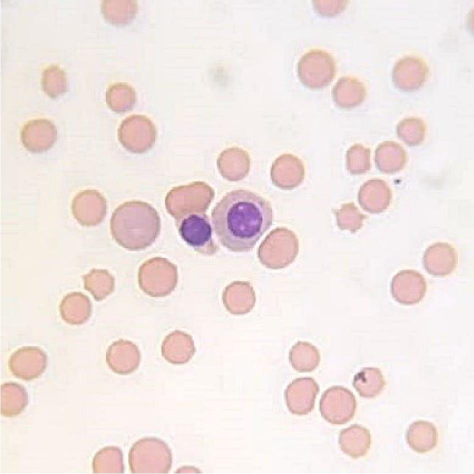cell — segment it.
Listing matches in <instances>:
<instances>
[{"mask_svg":"<svg viewBox=\"0 0 474 474\" xmlns=\"http://www.w3.org/2000/svg\"><path fill=\"white\" fill-rule=\"evenodd\" d=\"M211 222L223 247L234 252L249 251L272 225V206L257 193L234 190L214 207Z\"/></svg>","mask_w":474,"mask_h":474,"instance_id":"cell-1","label":"cell"},{"mask_svg":"<svg viewBox=\"0 0 474 474\" xmlns=\"http://www.w3.org/2000/svg\"><path fill=\"white\" fill-rule=\"evenodd\" d=\"M128 461L133 473H167L171 468L173 456L164 441L157 437H145L132 445Z\"/></svg>","mask_w":474,"mask_h":474,"instance_id":"cell-2","label":"cell"},{"mask_svg":"<svg viewBox=\"0 0 474 474\" xmlns=\"http://www.w3.org/2000/svg\"><path fill=\"white\" fill-rule=\"evenodd\" d=\"M181 238L200 254L212 255L219 250L213 238V228L208 216L202 212L185 213L177 223Z\"/></svg>","mask_w":474,"mask_h":474,"instance_id":"cell-3","label":"cell"},{"mask_svg":"<svg viewBox=\"0 0 474 474\" xmlns=\"http://www.w3.org/2000/svg\"><path fill=\"white\" fill-rule=\"evenodd\" d=\"M336 65L333 57L321 50H313L304 54L297 64V74L306 87L319 89L328 86L333 80Z\"/></svg>","mask_w":474,"mask_h":474,"instance_id":"cell-4","label":"cell"},{"mask_svg":"<svg viewBox=\"0 0 474 474\" xmlns=\"http://www.w3.org/2000/svg\"><path fill=\"white\" fill-rule=\"evenodd\" d=\"M118 137L121 145L127 151L137 154L145 153L155 144L157 130L153 121L148 117L133 114L125 118L120 124Z\"/></svg>","mask_w":474,"mask_h":474,"instance_id":"cell-5","label":"cell"},{"mask_svg":"<svg viewBox=\"0 0 474 474\" xmlns=\"http://www.w3.org/2000/svg\"><path fill=\"white\" fill-rule=\"evenodd\" d=\"M357 408L355 396L348 389L340 386H332L322 394L319 401L321 416L328 422L344 424L351 420Z\"/></svg>","mask_w":474,"mask_h":474,"instance_id":"cell-6","label":"cell"},{"mask_svg":"<svg viewBox=\"0 0 474 474\" xmlns=\"http://www.w3.org/2000/svg\"><path fill=\"white\" fill-rule=\"evenodd\" d=\"M47 363L48 356L43 349L36 346H24L10 356L9 367L15 376L29 381L41 376Z\"/></svg>","mask_w":474,"mask_h":474,"instance_id":"cell-7","label":"cell"},{"mask_svg":"<svg viewBox=\"0 0 474 474\" xmlns=\"http://www.w3.org/2000/svg\"><path fill=\"white\" fill-rule=\"evenodd\" d=\"M390 290L392 297L399 304L415 305L424 297L427 284L423 276L418 271L404 270L392 278Z\"/></svg>","mask_w":474,"mask_h":474,"instance_id":"cell-8","label":"cell"},{"mask_svg":"<svg viewBox=\"0 0 474 474\" xmlns=\"http://www.w3.org/2000/svg\"><path fill=\"white\" fill-rule=\"evenodd\" d=\"M428 76V68L425 62L415 56H406L395 64L392 79L395 86L406 92L414 91L421 88Z\"/></svg>","mask_w":474,"mask_h":474,"instance_id":"cell-9","label":"cell"},{"mask_svg":"<svg viewBox=\"0 0 474 474\" xmlns=\"http://www.w3.org/2000/svg\"><path fill=\"white\" fill-rule=\"evenodd\" d=\"M319 390L318 384L311 377H300L293 380L286 387L285 400L290 412L293 414H307L313 409Z\"/></svg>","mask_w":474,"mask_h":474,"instance_id":"cell-10","label":"cell"},{"mask_svg":"<svg viewBox=\"0 0 474 474\" xmlns=\"http://www.w3.org/2000/svg\"><path fill=\"white\" fill-rule=\"evenodd\" d=\"M57 138V130L54 124L45 119H38L26 122L21 132L23 146L33 153H41L51 149Z\"/></svg>","mask_w":474,"mask_h":474,"instance_id":"cell-11","label":"cell"},{"mask_svg":"<svg viewBox=\"0 0 474 474\" xmlns=\"http://www.w3.org/2000/svg\"><path fill=\"white\" fill-rule=\"evenodd\" d=\"M71 210L79 224L85 226H93L100 222L103 217L106 200L96 190H84L74 197Z\"/></svg>","mask_w":474,"mask_h":474,"instance_id":"cell-12","label":"cell"},{"mask_svg":"<svg viewBox=\"0 0 474 474\" xmlns=\"http://www.w3.org/2000/svg\"><path fill=\"white\" fill-rule=\"evenodd\" d=\"M141 354L138 347L133 342L123 339L113 342L106 352V362L115 373L126 375L133 373L139 367Z\"/></svg>","mask_w":474,"mask_h":474,"instance_id":"cell-13","label":"cell"},{"mask_svg":"<svg viewBox=\"0 0 474 474\" xmlns=\"http://www.w3.org/2000/svg\"><path fill=\"white\" fill-rule=\"evenodd\" d=\"M423 265L430 274L444 277L450 274L455 269L458 255L455 249L450 244L438 242L429 246L422 258Z\"/></svg>","mask_w":474,"mask_h":474,"instance_id":"cell-14","label":"cell"},{"mask_svg":"<svg viewBox=\"0 0 474 474\" xmlns=\"http://www.w3.org/2000/svg\"><path fill=\"white\" fill-rule=\"evenodd\" d=\"M391 199L392 192L389 186L380 179L368 180L360 187L358 193V202L361 207L373 214L386 210Z\"/></svg>","mask_w":474,"mask_h":474,"instance_id":"cell-15","label":"cell"},{"mask_svg":"<svg viewBox=\"0 0 474 474\" xmlns=\"http://www.w3.org/2000/svg\"><path fill=\"white\" fill-rule=\"evenodd\" d=\"M161 352L163 357L169 363L184 364L191 359L196 352V347L190 334L176 330L165 337Z\"/></svg>","mask_w":474,"mask_h":474,"instance_id":"cell-16","label":"cell"},{"mask_svg":"<svg viewBox=\"0 0 474 474\" xmlns=\"http://www.w3.org/2000/svg\"><path fill=\"white\" fill-rule=\"evenodd\" d=\"M59 312L63 320L67 324L81 325L91 317L92 304L85 294L80 292H71L65 295L61 301Z\"/></svg>","mask_w":474,"mask_h":474,"instance_id":"cell-17","label":"cell"},{"mask_svg":"<svg viewBox=\"0 0 474 474\" xmlns=\"http://www.w3.org/2000/svg\"><path fill=\"white\" fill-rule=\"evenodd\" d=\"M273 178L279 186L293 189L300 185L305 176L302 161L297 156L283 155L276 161L273 167Z\"/></svg>","mask_w":474,"mask_h":474,"instance_id":"cell-18","label":"cell"},{"mask_svg":"<svg viewBox=\"0 0 474 474\" xmlns=\"http://www.w3.org/2000/svg\"><path fill=\"white\" fill-rule=\"evenodd\" d=\"M226 309L236 315H245L254 308L256 301L253 289L245 283L237 282L227 287L223 294Z\"/></svg>","mask_w":474,"mask_h":474,"instance_id":"cell-19","label":"cell"},{"mask_svg":"<svg viewBox=\"0 0 474 474\" xmlns=\"http://www.w3.org/2000/svg\"><path fill=\"white\" fill-rule=\"evenodd\" d=\"M142 290L153 297L168 295L174 290L178 281L177 273L173 270L144 271L139 275Z\"/></svg>","mask_w":474,"mask_h":474,"instance_id":"cell-20","label":"cell"},{"mask_svg":"<svg viewBox=\"0 0 474 474\" xmlns=\"http://www.w3.org/2000/svg\"><path fill=\"white\" fill-rule=\"evenodd\" d=\"M335 104L343 109H351L360 105L365 100L366 90L358 79L344 77L339 79L332 90Z\"/></svg>","mask_w":474,"mask_h":474,"instance_id":"cell-21","label":"cell"},{"mask_svg":"<svg viewBox=\"0 0 474 474\" xmlns=\"http://www.w3.org/2000/svg\"><path fill=\"white\" fill-rule=\"evenodd\" d=\"M338 443L341 450L353 458L366 454L371 444L369 430L361 425L352 424L343 429L339 434Z\"/></svg>","mask_w":474,"mask_h":474,"instance_id":"cell-22","label":"cell"},{"mask_svg":"<svg viewBox=\"0 0 474 474\" xmlns=\"http://www.w3.org/2000/svg\"><path fill=\"white\" fill-rule=\"evenodd\" d=\"M405 150L398 143L384 141L375 151L374 162L376 168L384 173H394L403 169L407 161Z\"/></svg>","mask_w":474,"mask_h":474,"instance_id":"cell-23","label":"cell"},{"mask_svg":"<svg viewBox=\"0 0 474 474\" xmlns=\"http://www.w3.org/2000/svg\"><path fill=\"white\" fill-rule=\"evenodd\" d=\"M406 438L407 443L414 451L425 453L431 450L436 445L438 434L435 426L425 420H417L408 427Z\"/></svg>","mask_w":474,"mask_h":474,"instance_id":"cell-24","label":"cell"},{"mask_svg":"<svg viewBox=\"0 0 474 474\" xmlns=\"http://www.w3.org/2000/svg\"><path fill=\"white\" fill-rule=\"evenodd\" d=\"M28 403V394L25 387L19 383L6 382L1 386V412L6 417L21 414Z\"/></svg>","mask_w":474,"mask_h":474,"instance_id":"cell-25","label":"cell"},{"mask_svg":"<svg viewBox=\"0 0 474 474\" xmlns=\"http://www.w3.org/2000/svg\"><path fill=\"white\" fill-rule=\"evenodd\" d=\"M352 385L359 395L365 398H373L383 390L385 381L379 368H362L354 376Z\"/></svg>","mask_w":474,"mask_h":474,"instance_id":"cell-26","label":"cell"},{"mask_svg":"<svg viewBox=\"0 0 474 474\" xmlns=\"http://www.w3.org/2000/svg\"><path fill=\"white\" fill-rule=\"evenodd\" d=\"M138 10L135 1H103L102 12L109 23L118 26L130 24L135 19Z\"/></svg>","mask_w":474,"mask_h":474,"instance_id":"cell-27","label":"cell"},{"mask_svg":"<svg viewBox=\"0 0 474 474\" xmlns=\"http://www.w3.org/2000/svg\"><path fill=\"white\" fill-rule=\"evenodd\" d=\"M289 358L292 367L300 372L313 371L320 362L318 349L306 342L299 341L293 345L290 349Z\"/></svg>","mask_w":474,"mask_h":474,"instance_id":"cell-28","label":"cell"},{"mask_svg":"<svg viewBox=\"0 0 474 474\" xmlns=\"http://www.w3.org/2000/svg\"><path fill=\"white\" fill-rule=\"evenodd\" d=\"M106 103L114 112H129L135 105L137 96L134 88L126 83H117L109 87L106 92Z\"/></svg>","mask_w":474,"mask_h":474,"instance_id":"cell-29","label":"cell"},{"mask_svg":"<svg viewBox=\"0 0 474 474\" xmlns=\"http://www.w3.org/2000/svg\"><path fill=\"white\" fill-rule=\"evenodd\" d=\"M123 453L118 447L109 446L98 451L93 459V472L122 473L124 472Z\"/></svg>","mask_w":474,"mask_h":474,"instance_id":"cell-30","label":"cell"},{"mask_svg":"<svg viewBox=\"0 0 474 474\" xmlns=\"http://www.w3.org/2000/svg\"><path fill=\"white\" fill-rule=\"evenodd\" d=\"M84 288L97 301L105 299L114 289V279L107 271L93 269L83 276Z\"/></svg>","mask_w":474,"mask_h":474,"instance_id":"cell-31","label":"cell"},{"mask_svg":"<svg viewBox=\"0 0 474 474\" xmlns=\"http://www.w3.org/2000/svg\"><path fill=\"white\" fill-rule=\"evenodd\" d=\"M42 88L44 93L52 98L64 94L67 91V80L65 72L59 66L52 65L43 72Z\"/></svg>","mask_w":474,"mask_h":474,"instance_id":"cell-32","label":"cell"},{"mask_svg":"<svg viewBox=\"0 0 474 474\" xmlns=\"http://www.w3.org/2000/svg\"><path fill=\"white\" fill-rule=\"evenodd\" d=\"M397 134L399 139L406 144L417 146L425 139L426 128L421 119L410 117L401 121L397 126Z\"/></svg>","mask_w":474,"mask_h":474,"instance_id":"cell-33","label":"cell"},{"mask_svg":"<svg viewBox=\"0 0 474 474\" xmlns=\"http://www.w3.org/2000/svg\"><path fill=\"white\" fill-rule=\"evenodd\" d=\"M346 165L352 175L366 173L371 167L370 149L359 144L352 145L346 152Z\"/></svg>","mask_w":474,"mask_h":474,"instance_id":"cell-34","label":"cell"},{"mask_svg":"<svg viewBox=\"0 0 474 474\" xmlns=\"http://www.w3.org/2000/svg\"><path fill=\"white\" fill-rule=\"evenodd\" d=\"M335 215L337 226L342 229L354 232L362 226L364 215L353 203L342 205Z\"/></svg>","mask_w":474,"mask_h":474,"instance_id":"cell-35","label":"cell"},{"mask_svg":"<svg viewBox=\"0 0 474 474\" xmlns=\"http://www.w3.org/2000/svg\"><path fill=\"white\" fill-rule=\"evenodd\" d=\"M346 1H314V8L317 12L324 16H336L346 8Z\"/></svg>","mask_w":474,"mask_h":474,"instance_id":"cell-36","label":"cell"}]
</instances>
